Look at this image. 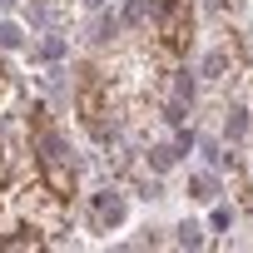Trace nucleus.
I'll return each instance as SVG.
<instances>
[{
  "instance_id": "nucleus-3",
  "label": "nucleus",
  "mask_w": 253,
  "mask_h": 253,
  "mask_svg": "<svg viewBox=\"0 0 253 253\" xmlns=\"http://www.w3.org/2000/svg\"><path fill=\"white\" fill-rule=\"evenodd\" d=\"M149 15H154L159 45L169 55H189V40H194V0H154Z\"/></svg>"
},
{
  "instance_id": "nucleus-9",
  "label": "nucleus",
  "mask_w": 253,
  "mask_h": 253,
  "mask_svg": "<svg viewBox=\"0 0 253 253\" xmlns=\"http://www.w3.org/2000/svg\"><path fill=\"white\" fill-rule=\"evenodd\" d=\"M0 45H5V50H20V45H25V35H20V25H15V20L0 25Z\"/></svg>"
},
{
  "instance_id": "nucleus-5",
  "label": "nucleus",
  "mask_w": 253,
  "mask_h": 253,
  "mask_svg": "<svg viewBox=\"0 0 253 253\" xmlns=\"http://www.w3.org/2000/svg\"><path fill=\"white\" fill-rule=\"evenodd\" d=\"M189 99H194V80L179 70V75L169 80V119H179V114L189 109Z\"/></svg>"
},
{
  "instance_id": "nucleus-10",
  "label": "nucleus",
  "mask_w": 253,
  "mask_h": 253,
  "mask_svg": "<svg viewBox=\"0 0 253 253\" xmlns=\"http://www.w3.org/2000/svg\"><path fill=\"white\" fill-rule=\"evenodd\" d=\"M243 134H248V114L233 109V114H228V139H243Z\"/></svg>"
},
{
  "instance_id": "nucleus-13",
  "label": "nucleus",
  "mask_w": 253,
  "mask_h": 253,
  "mask_svg": "<svg viewBox=\"0 0 253 253\" xmlns=\"http://www.w3.org/2000/svg\"><path fill=\"white\" fill-rule=\"evenodd\" d=\"M5 99H15V80H10L5 60H0V104H5Z\"/></svg>"
},
{
  "instance_id": "nucleus-8",
  "label": "nucleus",
  "mask_w": 253,
  "mask_h": 253,
  "mask_svg": "<svg viewBox=\"0 0 253 253\" xmlns=\"http://www.w3.org/2000/svg\"><path fill=\"white\" fill-rule=\"evenodd\" d=\"M223 70H228V50H223V45H218V50H213V55H209V60H204V75H209V80H218V75H223Z\"/></svg>"
},
{
  "instance_id": "nucleus-6",
  "label": "nucleus",
  "mask_w": 253,
  "mask_h": 253,
  "mask_svg": "<svg viewBox=\"0 0 253 253\" xmlns=\"http://www.w3.org/2000/svg\"><path fill=\"white\" fill-rule=\"evenodd\" d=\"M0 248H5V253H15V248H45V233L30 223V228H15L10 238H0Z\"/></svg>"
},
{
  "instance_id": "nucleus-12",
  "label": "nucleus",
  "mask_w": 253,
  "mask_h": 253,
  "mask_svg": "<svg viewBox=\"0 0 253 253\" xmlns=\"http://www.w3.org/2000/svg\"><path fill=\"white\" fill-rule=\"evenodd\" d=\"M149 15V5H144V0H129V5H124V25H139Z\"/></svg>"
},
{
  "instance_id": "nucleus-4",
  "label": "nucleus",
  "mask_w": 253,
  "mask_h": 253,
  "mask_svg": "<svg viewBox=\"0 0 253 253\" xmlns=\"http://www.w3.org/2000/svg\"><path fill=\"white\" fill-rule=\"evenodd\" d=\"M119 223H124V194H114V189L94 194V199H89V228H94V233H109V228H119Z\"/></svg>"
},
{
  "instance_id": "nucleus-11",
  "label": "nucleus",
  "mask_w": 253,
  "mask_h": 253,
  "mask_svg": "<svg viewBox=\"0 0 253 253\" xmlns=\"http://www.w3.org/2000/svg\"><path fill=\"white\" fill-rule=\"evenodd\" d=\"M179 243H184V248H199V243H204V228H199V223H184V228H179Z\"/></svg>"
},
{
  "instance_id": "nucleus-2",
  "label": "nucleus",
  "mask_w": 253,
  "mask_h": 253,
  "mask_svg": "<svg viewBox=\"0 0 253 253\" xmlns=\"http://www.w3.org/2000/svg\"><path fill=\"white\" fill-rule=\"evenodd\" d=\"M75 109H80V124L94 139H109V129H114L109 124V84L94 65H84L80 80H75Z\"/></svg>"
},
{
  "instance_id": "nucleus-7",
  "label": "nucleus",
  "mask_w": 253,
  "mask_h": 253,
  "mask_svg": "<svg viewBox=\"0 0 253 253\" xmlns=\"http://www.w3.org/2000/svg\"><path fill=\"white\" fill-rule=\"evenodd\" d=\"M189 199L213 204V199H218V179H213V174H194V179H189Z\"/></svg>"
},
{
  "instance_id": "nucleus-1",
  "label": "nucleus",
  "mask_w": 253,
  "mask_h": 253,
  "mask_svg": "<svg viewBox=\"0 0 253 253\" xmlns=\"http://www.w3.org/2000/svg\"><path fill=\"white\" fill-rule=\"evenodd\" d=\"M30 149H35V169H40V184L55 194V199H75L80 194V174H75V159L60 139V129L50 124V109L45 104H30Z\"/></svg>"
},
{
  "instance_id": "nucleus-14",
  "label": "nucleus",
  "mask_w": 253,
  "mask_h": 253,
  "mask_svg": "<svg viewBox=\"0 0 253 253\" xmlns=\"http://www.w3.org/2000/svg\"><path fill=\"white\" fill-rule=\"evenodd\" d=\"M40 55H45V60H60V55H65V40H45Z\"/></svg>"
},
{
  "instance_id": "nucleus-15",
  "label": "nucleus",
  "mask_w": 253,
  "mask_h": 253,
  "mask_svg": "<svg viewBox=\"0 0 253 253\" xmlns=\"http://www.w3.org/2000/svg\"><path fill=\"white\" fill-rule=\"evenodd\" d=\"M209 5H213V10L223 15V10H238V0H209Z\"/></svg>"
}]
</instances>
